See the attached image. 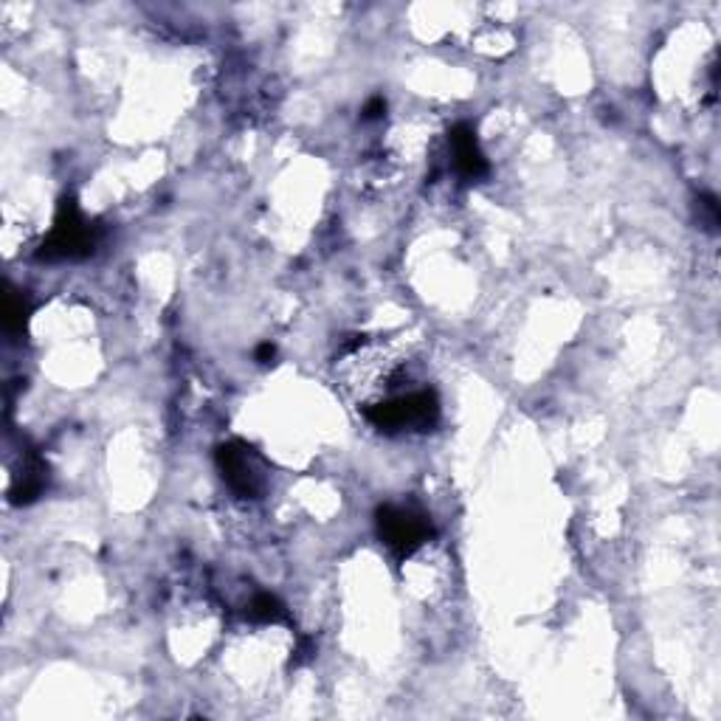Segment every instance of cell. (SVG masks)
Segmentation results:
<instances>
[{"instance_id": "1", "label": "cell", "mask_w": 721, "mask_h": 721, "mask_svg": "<svg viewBox=\"0 0 721 721\" xmlns=\"http://www.w3.org/2000/svg\"><path fill=\"white\" fill-rule=\"evenodd\" d=\"M437 417L439 401L432 390H412L367 406V421L381 432H428Z\"/></svg>"}, {"instance_id": "2", "label": "cell", "mask_w": 721, "mask_h": 721, "mask_svg": "<svg viewBox=\"0 0 721 721\" xmlns=\"http://www.w3.org/2000/svg\"><path fill=\"white\" fill-rule=\"evenodd\" d=\"M96 234L91 229V223L79 214L76 203L71 198H65L60 203L57 223L51 229L49 240L43 243V252L40 257L43 259H79L88 257L94 252Z\"/></svg>"}, {"instance_id": "3", "label": "cell", "mask_w": 721, "mask_h": 721, "mask_svg": "<svg viewBox=\"0 0 721 721\" xmlns=\"http://www.w3.org/2000/svg\"><path fill=\"white\" fill-rule=\"evenodd\" d=\"M378 536L392 552L406 559L426 544L432 536V521L412 508L383 505V508H378Z\"/></svg>"}, {"instance_id": "4", "label": "cell", "mask_w": 721, "mask_h": 721, "mask_svg": "<svg viewBox=\"0 0 721 721\" xmlns=\"http://www.w3.org/2000/svg\"><path fill=\"white\" fill-rule=\"evenodd\" d=\"M218 465L229 488L237 490L240 496H257L263 488V474L254 452L243 443H226L218 448Z\"/></svg>"}, {"instance_id": "5", "label": "cell", "mask_w": 721, "mask_h": 721, "mask_svg": "<svg viewBox=\"0 0 721 721\" xmlns=\"http://www.w3.org/2000/svg\"><path fill=\"white\" fill-rule=\"evenodd\" d=\"M448 141H452L454 167H457L459 176L468 178V181H479V178L488 176V161H485V152L479 150L474 127L463 121L448 132Z\"/></svg>"}, {"instance_id": "6", "label": "cell", "mask_w": 721, "mask_h": 721, "mask_svg": "<svg viewBox=\"0 0 721 721\" xmlns=\"http://www.w3.org/2000/svg\"><path fill=\"white\" fill-rule=\"evenodd\" d=\"M248 617H252L254 623H271V626H274V623L288 621V608H285V603L279 601V597L271 595V592H259V595L248 603Z\"/></svg>"}, {"instance_id": "7", "label": "cell", "mask_w": 721, "mask_h": 721, "mask_svg": "<svg viewBox=\"0 0 721 721\" xmlns=\"http://www.w3.org/2000/svg\"><path fill=\"white\" fill-rule=\"evenodd\" d=\"M3 321H7L9 330H23L25 325V305L23 299H14V296H7V310H3Z\"/></svg>"}, {"instance_id": "8", "label": "cell", "mask_w": 721, "mask_h": 721, "mask_svg": "<svg viewBox=\"0 0 721 721\" xmlns=\"http://www.w3.org/2000/svg\"><path fill=\"white\" fill-rule=\"evenodd\" d=\"M383 110H386V102H383L381 96H375V99H372L370 105H367L364 116H367V119H378V116H381Z\"/></svg>"}, {"instance_id": "9", "label": "cell", "mask_w": 721, "mask_h": 721, "mask_svg": "<svg viewBox=\"0 0 721 721\" xmlns=\"http://www.w3.org/2000/svg\"><path fill=\"white\" fill-rule=\"evenodd\" d=\"M257 358H259V361H263V364H268L271 358H274V347H271V344H263V347H259V350H257Z\"/></svg>"}]
</instances>
